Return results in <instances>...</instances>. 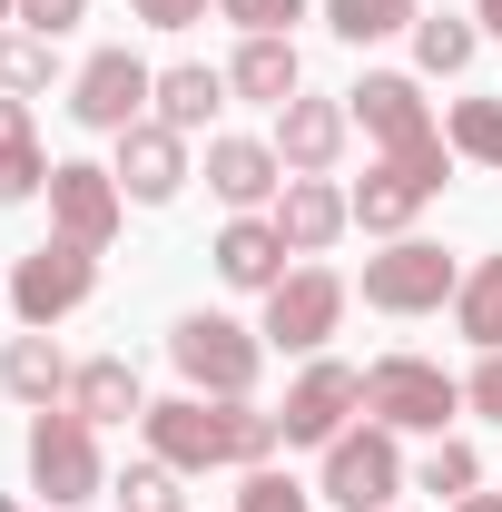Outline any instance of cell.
<instances>
[{
  "instance_id": "cell-1",
  "label": "cell",
  "mask_w": 502,
  "mask_h": 512,
  "mask_svg": "<svg viewBox=\"0 0 502 512\" xmlns=\"http://www.w3.org/2000/svg\"><path fill=\"white\" fill-rule=\"evenodd\" d=\"M138 434L158 463H178V473H256V463H276V414H256L247 394H168V404H148L138 414Z\"/></svg>"
},
{
  "instance_id": "cell-2",
  "label": "cell",
  "mask_w": 502,
  "mask_h": 512,
  "mask_svg": "<svg viewBox=\"0 0 502 512\" xmlns=\"http://www.w3.org/2000/svg\"><path fill=\"white\" fill-rule=\"evenodd\" d=\"M345 109H355V128L375 138L384 158H404V168L443 197V178H453V138H443L434 109H424V79H404V69H365V79L345 89Z\"/></svg>"
},
{
  "instance_id": "cell-3",
  "label": "cell",
  "mask_w": 502,
  "mask_h": 512,
  "mask_svg": "<svg viewBox=\"0 0 502 512\" xmlns=\"http://www.w3.org/2000/svg\"><path fill=\"white\" fill-rule=\"evenodd\" d=\"M266 335L256 325H237V316H178L168 325V365H178V384L188 394H256V375H266Z\"/></svg>"
},
{
  "instance_id": "cell-4",
  "label": "cell",
  "mask_w": 502,
  "mask_h": 512,
  "mask_svg": "<svg viewBox=\"0 0 502 512\" xmlns=\"http://www.w3.org/2000/svg\"><path fill=\"white\" fill-rule=\"evenodd\" d=\"M20 463H30V493H50V512L99 503V493H109V473H99V424H89L79 404H40Z\"/></svg>"
},
{
  "instance_id": "cell-5",
  "label": "cell",
  "mask_w": 502,
  "mask_h": 512,
  "mask_svg": "<svg viewBox=\"0 0 502 512\" xmlns=\"http://www.w3.org/2000/svg\"><path fill=\"white\" fill-rule=\"evenodd\" d=\"M365 414L394 424V434H453L463 384L443 375L434 355H384V365H365Z\"/></svg>"
},
{
  "instance_id": "cell-6",
  "label": "cell",
  "mask_w": 502,
  "mask_h": 512,
  "mask_svg": "<svg viewBox=\"0 0 502 512\" xmlns=\"http://www.w3.org/2000/svg\"><path fill=\"white\" fill-rule=\"evenodd\" d=\"M335 512H394L404 493V434L394 424H345L325 444V483H315Z\"/></svg>"
},
{
  "instance_id": "cell-7",
  "label": "cell",
  "mask_w": 502,
  "mask_h": 512,
  "mask_svg": "<svg viewBox=\"0 0 502 512\" xmlns=\"http://www.w3.org/2000/svg\"><path fill=\"white\" fill-rule=\"evenodd\" d=\"M158 109V69L138 60V50H89L79 60V79H69V119L79 128H99V138H128V128Z\"/></svg>"
},
{
  "instance_id": "cell-8",
  "label": "cell",
  "mask_w": 502,
  "mask_h": 512,
  "mask_svg": "<svg viewBox=\"0 0 502 512\" xmlns=\"http://www.w3.org/2000/svg\"><path fill=\"white\" fill-rule=\"evenodd\" d=\"M453 286H463V266L434 237H384V256H365V306L375 316H434V306H453Z\"/></svg>"
},
{
  "instance_id": "cell-9",
  "label": "cell",
  "mask_w": 502,
  "mask_h": 512,
  "mask_svg": "<svg viewBox=\"0 0 502 512\" xmlns=\"http://www.w3.org/2000/svg\"><path fill=\"white\" fill-rule=\"evenodd\" d=\"M10 316L20 325H60V316H79L89 296H99V256L89 247H69V237H50V247H30L20 266H10Z\"/></svg>"
},
{
  "instance_id": "cell-10",
  "label": "cell",
  "mask_w": 502,
  "mask_h": 512,
  "mask_svg": "<svg viewBox=\"0 0 502 512\" xmlns=\"http://www.w3.org/2000/svg\"><path fill=\"white\" fill-rule=\"evenodd\" d=\"M345 325V276L335 266H286V286H266V345L276 355H325V335Z\"/></svg>"
},
{
  "instance_id": "cell-11",
  "label": "cell",
  "mask_w": 502,
  "mask_h": 512,
  "mask_svg": "<svg viewBox=\"0 0 502 512\" xmlns=\"http://www.w3.org/2000/svg\"><path fill=\"white\" fill-rule=\"evenodd\" d=\"M365 414V365H335V355H306V375L286 384V404H276V434L286 444H335L345 424Z\"/></svg>"
},
{
  "instance_id": "cell-12",
  "label": "cell",
  "mask_w": 502,
  "mask_h": 512,
  "mask_svg": "<svg viewBox=\"0 0 502 512\" xmlns=\"http://www.w3.org/2000/svg\"><path fill=\"white\" fill-rule=\"evenodd\" d=\"M119 227H128V188L99 168V158H60V168H50V237L99 256Z\"/></svg>"
},
{
  "instance_id": "cell-13",
  "label": "cell",
  "mask_w": 502,
  "mask_h": 512,
  "mask_svg": "<svg viewBox=\"0 0 502 512\" xmlns=\"http://www.w3.org/2000/svg\"><path fill=\"white\" fill-rule=\"evenodd\" d=\"M345 138H355V109L345 99H286L276 109V158H286V178H335V158H345Z\"/></svg>"
},
{
  "instance_id": "cell-14",
  "label": "cell",
  "mask_w": 502,
  "mask_h": 512,
  "mask_svg": "<svg viewBox=\"0 0 502 512\" xmlns=\"http://www.w3.org/2000/svg\"><path fill=\"white\" fill-rule=\"evenodd\" d=\"M109 178L128 188V207H168L197 168H188V138H178L168 119H138V128L119 138V168H109Z\"/></svg>"
},
{
  "instance_id": "cell-15",
  "label": "cell",
  "mask_w": 502,
  "mask_h": 512,
  "mask_svg": "<svg viewBox=\"0 0 502 512\" xmlns=\"http://www.w3.org/2000/svg\"><path fill=\"white\" fill-rule=\"evenodd\" d=\"M266 217H276V237H286L296 256H325L335 237H345V227H355V197L335 188V178H286Z\"/></svg>"
},
{
  "instance_id": "cell-16",
  "label": "cell",
  "mask_w": 502,
  "mask_h": 512,
  "mask_svg": "<svg viewBox=\"0 0 502 512\" xmlns=\"http://www.w3.org/2000/svg\"><path fill=\"white\" fill-rule=\"evenodd\" d=\"M207 188L227 197L237 217L276 207V188H286V158H276V138H207Z\"/></svg>"
},
{
  "instance_id": "cell-17",
  "label": "cell",
  "mask_w": 502,
  "mask_h": 512,
  "mask_svg": "<svg viewBox=\"0 0 502 512\" xmlns=\"http://www.w3.org/2000/svg\"><path fill=\"white\" fill-rule=\"evenodd\" d=\"M286 237H276V217H227L217 227V276L237 286V296H266V286H286Z\"/></svg>"
},
{
  "instance_id": "cell-18",
  "label": "cell",
  "mask_w": 502,
  "mask_h": 512,
  "mask_svg": "<svg viewBox=\"0 0 502 512\" xmlns=\"http://www.w3.org/2000/svg\"><path fill=\"white\" fill-rule=\"evenodd\" d=\"M345 197H355V227H365V237H414V217L434 207V188H424L404 158H375L365 188H345Z\"/></svg>"
},
{
  "instance_id": "cell-19",
  "label": "cell",
  "mask_w": 502,
  "mask_h": 512,
  "mask_svg": "<svg viewBox=\"0 0 502 512\" xmlns=\"http://www.w3.org/2000/svg\"><path fill=\"white\" fill-rule=\"evenodd\" d=\"M69 375H79V365L50 345V325H20V335L0 345V384H10L30 414H40V404H69Z\"/></svg>"
},
{
  "instance_id": "cell-20",
  "label": "cell",
  "mask_w": 502,
  "mask_h": 512,
  "mask_svg": "<svg viewBox=\"0 0 502 512\" xmlns=\"http://www.w3.org/2000/svg\"><path fill=\"white\" fill-rule=\"evenodd\" d=\"M50 148H40V119H30V99H10L0 89V207H20V197H40L50 188Z\"/></svg>"
},
{
  "instance_id": "cell-21",
  "label": "cell",
  "mask_w": 502,
  "mask_h": 512,
  "mask_svg": "<svg viewBox=\"0 0 502 512\" xmlns=\"http://www.w3.org/2000/svg\"><path fill=\"white\" fill-rule=\"evenodd\" d=\"M227 89L256 99V109H286L296 89H306V60H296V40H237V60H227Z\"/></svg>"
},
{
  "instance_id": "cell-22",
  "label": "cell",
  "mask_w": 502,
  "mask_h": 512,
  "mask_svg": "<svg viewBox=\"0 0 502 512\" xmlns=\"http://www.w3.org/2000/svg\"><path fill=\"white\" fill-rule=\"evenodd\" d=\"M237 89H227V69H207V60H178V69H158V109L148 119H168L178 138H197V128L217 119Z\"/></svg>"
},
{
  "instance_id": "cell-23",
  "label": "cell",
  "mask_w": 502,
  "mask_h": 512,
  "mask_svg": "<svg viewBox=\"0 0 502 512\" xmlns=\"http://www.w3.org/2000/svg\"><path fill=\"white\" fill-rule=\"evenodd\" d=\"M69 404H79L89 424H128V414H148V394H138V365H128V355H89V365L69 375Z\"/></svg>"
},
{
  "instance_id": "cell-24",
  "label": "cell",
  "mask_w": 502,
  "mask_h": 512,
  "mask_svg": "<svg viewBox=\"0 0 502 512\" xmlns=\"http://www.w3.org/2000/svg\"><path fill=\"white\" fill-rule=\"evenodd\" d=\"M473 50H483V20H453V10H424L414 20V69L424 79H463Z\"/></svg>"
},
{
  "instance_id": "cell-25",
  "label": "cell",
  "mask_w": 502,
  "mask_h": 512,
  "mask_svg": "<svg viewBox=\"0 0 502 512\" xmlns=\"http://www.w3.org/2000/svg\"><path fill=\"white\" fill-rule=\"evenodd\" d=\"M424 10L414 0H325V30L345 40V50H375V40H394V30H414Z\"/></svg>"
},
{
  "instance_id": "cell-26",
  "label": "cell",
  "mask_w": 502,
  "mask_h": 512,
  "mask_svg": "<svg viewBox=\"0 0 502 512\" xmlns=\"http://www.w3.org/2000/svg\"><path fill=\"white\" fill-rule=\"evenodd\" d=\"M453 325H463V335H473L483 355L502 345V256H483V266H473V276L453 286Z\"/></svg>"
},
{
  "instance_id": "cell-27",
  "label": "cell",
  "mask_w": 502,
  "mask_h": 512,
  "mask_svg": "<svg viewBox=\"0 0 502 512\" xmlns=\"http://www.w3.org/2000/svg\"><path fill=\"white\" fill-rule=\"evenodd\" d=\"M60 79V40H40V30H0V89L10 99H40Z\"/></svg>"
},
{
  "instance_id": "cell-28",
  "label": "cell",
  "mask_w": 502,
  "mask_h": 512,
  "mask_svg": "<svg viewBox=\"0 0 502 512\" xmlns=\"http://www.w3.org/2000/svg\"><path fill=\"white\" fill-rule=\"evenodd\" d=\"M473 483H483V453L463 444V434H434V444H424V463H414V493H443V503H463Z\"/></svg>"
},
{
  "instance_id": "cell-29",
  "label": "cell",
  "mask_w": 502,
  "mask_h": 512,
  "mask_svg": "<svg viewBox=\"0 0 502 512\" xmlns=\"http://www.w3.org/2000/svg\"><path fill=\"white\" fill-rule=\"evenodd\" d=\"M109 503H119V512H188V473L148 453V463H128L119 483H109Z\"/></svg>"
},
{
  "instance_id": "cell-30",
  "label": "cell",
  "mask_w": 502,
  "mask_h": 512,
  "mask_svg": "<svg viewBox=\"0 0 502 512\" xmlns=\"http://www.w3.org/2000/svg\"><path fill=\"white\" fill-rule=\"evenodd\" d=\"M443 138H453V158L502 168V99H453V109H443Z\"/></svg>"
},
{
  "instance_id": "cell-31",
  "label": "cell",
  "mask_w": 502,
  "mask_h": 512,
  "mask_svg": "<svg viewBox=\"0 0 502 512\" xmlns=\"http://www.w3.org/2000/svg\"><path fill=\"white\" fill-rule=\"evenodd\" d=\"M237 512H315V493L296 473H276V463H256L247 483H237Z\"/></svg>"
},
{
  "instance_id": "cell-32",
  "label": "cell",
  "mask_w": 502,
  "mask_h": 512,
  "mask_svg": "<svg viewBox=\"0 0 502 512\" xmlns=\"http://www.w3.org/2000/svg\"><path fill=\"white\" fill-rule=\"evenodd\" d=\"M217 20H237L247 40H296V20H306V0H217Z\"/></svg>"
},
{
  "instance_id": "cell-33",
  "label": "cell",
  "mask_w": 502,
  "mask_h": 512,
  "mask_svg": "<svg viewBox=\"0 0 502 512\" xmlns=\"http://www.w3.org/2000/svg\"><path fill=\"white\" fill-rule=\"evenodd\" d=\"M463 404H473V414H493V424H502V345L483 355V365H473V384H463Z\"/></svg>"
},
{
  "instance_id": "cell-34",
  "label": "cell",
  "mask_w": 502,
  "mask_h": 512,
  "mask_svg": "<svg viewBox=\"0 0 502 512\" xmlns=\"http://www.w3.org/2000/svg\"><path fill=\"white\" fill-rule=\"evenodd\" d=\"M128 10H138L148 30H197V20H207V0H128Z\"/></svg>"
},
{
  "instance_id": "cell-35",
  "label": "cell",
  "mask_w": 502,
  "mask_h": 512,
  "mask_svg": "<svg viewBox=\"0 0 502 512\" xmlns=\"http://www.w3.org/2000/svg\"><path fill=\"white\" fill-rule=\"evenodd\" d=\"M473 20H483V30H493V40H502V0H473Z\"/></svg>"
},
{
  "instance_id": "cell-36",
  "label": "cell",
  "mask_w": 502,
  "mask_h": 512,
  "mask_svg": "<svg viewBox=\"0 0 502 512\" xmlns=\"http://www.w3.org/2000/svg\"><path fill=\"white\" fill-rule=\"evenodd\" d=\"M453 512H502V493H463V503H453Z\"/></svg>"
},
{
  "instance_id": "cell-37",
  "label": "cell",
  "mask_w": 502,
  "mask_h": 512,
  "mask_svg": "<svg viewBox=\"0 0 502 512\" xmlns=\"http://www.w3.org/2000/svg\"><path fill=\"white\" fill-rule=\"evenodd\" d=\"M0 30H20V0H0Z\"/></svg>"
},
{
  "instance_id": "cell-38",
  "label": "cell",
  "mask_w": 502,
  "mask_h": 512,
  "mask_svg": "<svg viewBox=\"0 0 502 512\" xmlns=\"http://www.w3.org/2000/svg\"><path fill=\"white\" fill-rule=\"evenodd\" d=\"M0 512H40V503H0Z\"/></svg>"
},
{
  "instance_id": "cell-39",
  "label": "cell",
  "mask_w": 502,
  "mask_h": 512,
  "mask_svg": "<svg viewBox=\"0 0 502 512\" xmlns=\"http://www.w3.org/2000/svg\"><path fill=\"white\" fill-rule=\"evenodd\" d=\"M0 306H10V296H0Z\"/></svg>"
}]
</instances>
